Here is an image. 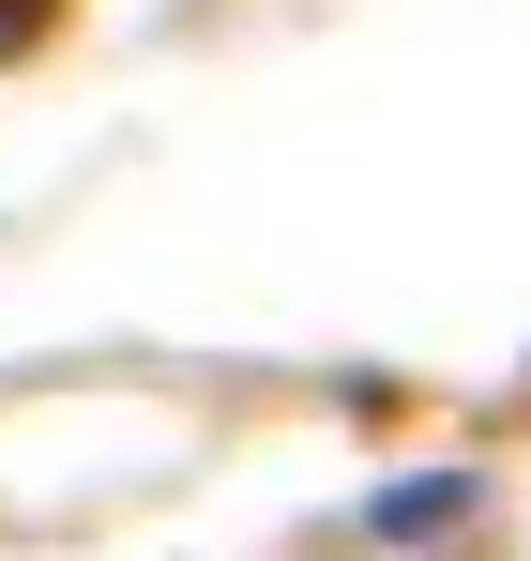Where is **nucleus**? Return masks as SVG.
I'll use <instances>...</instances> for the list:
<instances>
[{
  "label": "nucleus",
  "instance_id": "1",
  "mask_svg": "<svg viewBox=\"0 0 531 561\" xmlns=\"http://www.w3.org/2000/svg\"><path fill=\"white\" fill-rule=\"evenodd\" d=\"M46 31H61V0H0V61H31Z\"/></svg>",
  "mask_w": 531,
  "mask_h": 561
}]
</instances>
